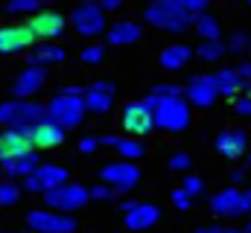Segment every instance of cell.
I'll use <instances>...</instances> for the list:
<instances>
[{"label":"cell","mask_w":251,"mask_h":233,"mask_svg":"<svg viewBox=\"0 0 251 233\" xmlns=\"http://www.w3.org/2000/svg\"><path fill=\"white\" fill-rule=\"evenodd\" d=\"M143 21L161 32H173V35H181L187 32L196 21V15H190L184 9L181 0H152L146 9H143Z\"/></svg>","instance_id":"obj_1"},{"label":"cell","mask_w":251,"mask_h":233,"mask_svg":"<svg viewBox=\"0 0 251 233\" xmlns=\"http://www.w3.org/2000/svg\"><path fill=\"white\" fill-rule=\"evenodd\" d=\"M44 116H47V105H38L35 99L12 96L0 102V128H32Z\"/></svg>","instance_id":"obj_2"},{"label":"cell","mask_w":251,"mask_h":233,"mask_svg":"<svg viewBox=\"0 0 251 233\" xmlns=\"http://www.w3.org/2000/svg\"><path fill=\"white\" fill-rule=\"evenodd\" d=\"M155 99V96H152ZM155 125L170 134H181L190 128V102L187 96H167L155 99Z\"/></svg>","instance_id":"obj_3"},{"label":"cell","mask_w":251,"mask_h":233,"mask_svg":"<svg viewBox=\"0 0 251 233\" xmlns=\"http://www.w3.org/2000/svg\"><path fill=\"white\" fill-rule=\"evenodd\" d=\"M47 116L56 119L64 128H79L88 116V105H85V96L79 93H67V91H59L50 102H47Z\"/></svg>","instance_id":"obj_4"},{"label":"cell","mask_w":251,"mask_h":233,"mask_svg":"<svg viewBox=\"0 0 251 233\" xmlns=\"http://www.w3.org/2000/svg\"><path fill=\"white\" fill-rule=\"evenodd\" d=\"M41 198H44V207H53V210H59V213H76V210H82L88 201H94V198H91V186L76 184V181H64L56 189H47Z\"/></svg>","instance_id":"obj_5"},{"label":"cell","mask_w":251,"mask_h":233,"mask_svg":"<svg viewBox=\"0 0 251 233\" xmlns=\"http://www.w3.org/2000/svg\"><path fill=\"white\" fill-rule=\"evenodd\" d=\"M108 12L100 6V3H79L73 12H70V26H73V32L76 35H82V38H100L102 32H108V18H105Z\"/></svg>","instance_id":"obj_6"},{"label":"cell","mask_w":251,"mask_h":233,"mask_svg":"<svg viewBox=\"0 0 251 233\" xmlns=\"http://www.w3.org/2000/svg\"><path fill=\"white\" fill-rule=\"evenodd\" d=\"M120 125H123L126 134L131 137H146L155 125V105L149 99H131L126 102L123 111H120Z\"/></svg>","instance_id":"obj_7"},{"label":"cell","mask_w":251,"mask_h":233,"mask_svg":"<svg viewBox=\"0 0 251 233\" xmlns=\"http://www.w3.org/2000/svg\"><path fill=\"white\" fill-rule=\"evenodd\" d=\"M100 181L102 184H108V186H114L117 189V195H128V192H134V186L140 184V166L134 163V161H111V163H105L102 169H100Z\"/></svg>","instance_id":"obj_8"},{"label":"cell","mask_w":251,"mask_h":233,"mask_svg":"<svg viewBox=\"0 0 251 233\" xmlns=\"http://www.w3.org/2000/svg\"><path fill=\"white\" fill-rule=\"evenodd\" d=\"M26 228L32 233H73L76 219L73 213H59L53 207H35L26 213Z\"/></svg>","instance_id":"obj_9"},{"label":"cell","mask_w":251,"mask_h":233,"mask_svg":"<svg viewBox=\"0 0 251 233\" xmlns=\"http://www.w3.org/2000/svg\"><path fill=\"white\" fill-rule=\"evenodd\" d=\"M35 44H38V35L29 26V21L0 26V56H18L24 50H32Z\"/></svg>","instance_id":"obj_10"},{"label":"cell","mask_w":251,"mask_h":233,"mask_svg":"<svg viewBox=\"0 0 251 233\" xmlns=\"http://www.w3.org/2000/svg\"><path fill=\"white\" fill-rule=\"evenodd\" d=\"M184 96H187L190 105L196 108H210L219 102V85H216V76L213 73H201V76H193L187 85H184Z\"/></svg>","instance_id":"obj_11"},{"label":"cell","mask_w":251,"mask_h":233,"mask_svg":"<svg viewBox=\"0 0 251 233\" xmlns=\"http://www.w3.org/2000/svg\"><path fill=\"white\" fill-rule=\"evenodd\" d=\"M210 210H213V216H219V219H240V216H249V213H246V195H243V189H240L237 184H231V186L219 189L216 195H210Z\"/></svg>","instance_id":"obj_12"},{"label":"cell","mask_w":251,"mask_h":233,"mask_svg":"<svg viewBox=\"0 0 251 233\" xmlns=\"http://www.w3.org/2000/svg\"><path fill=\"white\" fill-rule=\"evenodd\" d=\"M64 181H70V175H67L64 166H59V163H38V169L29 175V178H24L21 186H24L26 192L44 195L47 189H56L59 184H64Z\"/></svg>","instance_id":"obj_13"},{"label":"cell","mask_w":251,"mask_h":233,"mask_svg":"<svg viewBox=\"0 0 251 233\" xmlns=\"http://www.w3.org/2000/svg\"><path fill=\"white\" fill-rule=\"evenodd\" d=\"M213 146H216V152H219L225 161H243V158L249 155L251 140L243 128H222V131L213 137Z\"/></svg>","instance_id":"obj_14"},{"label":"cell","mask_w":251,"mask_h":233,"mask_svg":"<svg viewBox=\"0 0 251 233\" xmlns=\"http://www.w3.org/2000/svg\"><path fill=\"white\" fill-rule=\"evenodd\" d=\"M47 85V67H38V64H26L15 82H12V96L18 99H32L35 93H41V88Z\"/></svg>","instance_id":"obj_15"},{"label":"cell","mask_w":251,"mask_h":233,"mask_svg":"<svg viewBox=\"0 0 251 233\" xmlns=\"http://www.w3.org/2000/svg\"><path fill=\"white\" fill-rule=\"evenodd\" d=\"M114 99H117V88L105 79H97L85 88V105H88V114H108L114 108Z\"/></svg>","instance_id":"obj_16"},{"label":"cell","mask_w":251,"mask_h":233,"mask_svg":"<svg viewBox=\"0 0 251 233\" xmlns=\"http://www.w3.org/2000/svg\"><path fill=\"white\" fill-rule=\"evenodd\" d=\"M161 216H164V213H161L158 204L137 201L128 213H123V225H126V231H131V233H146L161 222Z\"/></svg>","instance_id":"obj_17"},{"label":"cell","mask_w":251,"mask_h":233,"mask_svg":"<svg viewBox=\"0 0 251 233\" xmlns=\"http://www.w3.org/2000/svg\"><path fill=\"white\" fill-rule=\"evenodd\" d=\"M64 125H59L56 119H50V116H44V119H38L32 128H29V140H32V149L35 152H44V149H56V146H62L64 143Z\"/></svg>","instance_id":"obj_18"},{"label":"cell","mask_w":251,"mask_h":233,"mask_svg":"<svg viewBox=\"0 0 251 233\" xmlns=\"http://www.w3.org/2000/svg\"><path fill=\"white\" fill-rule=\"evenodd\" d=\"M67 23H70V21H67L64 15H59L56 9H41V12H35V15L29 18V26L35 29L38 41H56L64 32Z\"/></svg>","instance_id":"obj_19"},{"label":"cell","mask_w":251,"mask_h":233,"mask_svg":"<svg viewBox=\"0 0 251 233\" xmlns=\"http://www.w3.org/2000/svg\"><path fill=\"white\" fill-rule=\"evenodd\" d=\"M38 163H41V158H38V152L32 149V152L12 155V158L0 161V172L6 175V178H12V181H24V178H29V175L38 169Z\"/></svg>","instance_id":"obj_20"},{"label":"cell","mask_w":251,"mask_h":233,"mask_svg":"<svg viewBox=\"0 0 251 233\" xmlns=\"http://www.w3.org/2000/svg\"><path fill=\"white\" fill-rule=\"evenodd\" d=\"M24 152H32L29 128H0V161Z\"/></svg>","instance_id":"obj_21"},{"label":"cell","mask_w":251,"mask_h":233,"mask_svg":"<svg viewBox=\"0 0 251 233\" xmlns=\"http://www.w3.org/2000/svg\"><path fill=\"white\" fill-rule=\"evenodd\" d=\"M140 35H143V26H140L137 21H117V23L108 26L105 41H108L111 47H131V44L140 41Z\"/></svg>","instance_id":"obj_22"},{"label":"cell","mask_w":251,"mask_h":233,"mask_svg":"<svg viewBox=\"0 0 251 233\" xmlns=\"http://www.w3.org/2000/svg\"><path fill=\"white\" fill-rule=\"evenodd\" d=\"M100 140H102V146L114 149L126 161H140L143 158V143L137 137H131V134H102Z\"/></svg>","instance_id":"obj_23"},{"label":"cell","mask_w":251,"mask_h":233,"mask_svg":"<svg viewBox=\"0 0 251 233\" xmlns=\"http://www.w3.org/2000/svg\"><path fill=\"white\" fill-rule=\"evenodd\" d=\"M64 58H67V53H64L56 41H41V44H35V47L29 50L26 64H38V67H56V64H62Z\"/></svg>","instance_id":"obj_24"},{"label":"cell","mask_w":251,"mask_h":233,"mask_svg":"<svg viewBox=\"0 0 251 233\" xmlns=\"http://www.w3.org/2000/svg\"><path fill=\"white\" fill-rule=\"evenodd\" d=\"M190 58H193V47H190V44H167V47L161 50V56H158V64H161L164 70L176 73V70H184V67H187Z\"/></svg>","instance_id":"obj_25"},{"label":"cell","mask_w":251,"mask_h":233,"mask_svg":"<svg viewBox=\"0 0 251 233\" xmlns=\"http://www.w3.org/2000/svg\"><path fill=\"white\" fill-rule=\"evenodd\" d=\"M216 76V85H219V93L222 96H228V99H237L240 93H243V79H240V73H237V67H219V73H213Z\"/></svg>","instance_id":"obj_26"},{"label":"cell","mask_w":251,"mask_h":233,"mask_svg":"<svg viewBox=\"0 0 251 233\" xmlns=\"http://www.w3.org/2000/svg\"><path fill=\"white\" fill-rule=\"evenodd\" d=\"M193 29H196V35H199L201 41L222 38V21H219L216 15H210V12H201V15H196V21H193Z\"/></svg>","instance_id":"obj_27"},{"label":"cell","mask_w":251,"mask_h":233,"mask_svg":"<svg viewBox=\"0 0 251 233\" xmlns=\"http://www.w3.org/2000/svg\"><path fill=\"white\" fill-rule=\"evenodd\" d=\"M225 53H228V41H222V38H210V41H201L196 47V56L201 61H219Z\"/></svg>","instance_id":"obj_28"},{"label":"cell","mask_w":251,"mask_h":233,"mask_svg":"<svg viewBox=\"0 0 251 233\" xmlns=\"http://www.w3.org/2000/svg\"><path fill=\"white\" fill-rule=\"evenodd\" d=\"M41 3L44 0H6L3 12L6 15H35V12H41Z\"/></svg>","instance_id":"obj_29"},{"label":"cell","mask_w":251,"mask_h":233,"mask_svg":"<svg viewBox=\"0 0 251 233\" xmlns=\"http://www.w3.org/2000/svg\"><path fill=\"white\" fill-rule=\"evenodd\" d=\"M21 192H24V186H18L12 178L0 181V207H15L21 201Z\"/></svg>","instance_id":"obj_30"},{"label":"cell","mask_w":251,"mask_h":233,"mask_svg":"<svg viewBox=\"0 0 251 233\" xmlns=\"http://www.w3.org/2000/svg\"><path fill=\"white\" fill-rule=\"evenodd\" d=\"M79 61H82L85 67L102 64V61H105V47H102V44H88V47H82V50H79Z\"/></svg>","instance_id":"obj_31"},{"label":"cell","mask_w":251,"mask_h":233,"mask_svg":"<svg viewBox=\"0 0 251 233\" xmlns=\"http://www.w3.org/2000/svg\"><path fill=\"white\" fill-rule=\"evenodd\" d=\"M228 53H234V56H246L251 53V35L249 32H234L231 38H228Z\"/></svg>","instance_id":"obj_32"},{"label":"cell","mask_w":251,"mask_h":233,"mask_svg":"<svg viewBox=\"0 0 251 233\" xmlns=\"http://www.w3.org/2000/svg\"><path fill=\"white\" fill-rule=\"evenodd\" d=\"M149 96H155V99H167V96H184V88H178V85H173V82H164V85H155V88L149 91Z\"/></svg>","instance_id":"obj_33"},{"label":"cell","mask_w":251,"mask_h":233,"mask_svg":"<svg viewBox=\"0 0 251 233\" xmlns=\"http://www.w3.org/2000/svg\"><path fill=\"white\" fill-rule=\"evenodd\" d=\"M170 201H173V207H176V210L187 213L190 204H193V195H190L184 186H178V189H173V192H170Z\"/></svg>","instance_id":"obj_34"},{"label":"cell","mask_w":251,"mask_h":233,"mask_svg":"<svg viewBox=\"0 0 251 233\" xmlns=\"http://www.w3.org/2000/svg\"><path fill=\"white\" fill-rule=\"evenodd\" d=\"M91 198H94V201H102V204H105V201H114V198H117V189L100 181L97 186H91Z\"/></svg>","instance_id":"obj_35"},{"label":"cell","mask_w":251,"mask_h":233,"mask_svg":"<svg viewBox=\"0 0 251 233\" xmlns=\"http://www.w3.org/2000/svg\"><path fill=\"white\" fill-rule=\"evenodd\" d=\"M173 172H187L190 166H193V158H190L187 152H176V155H170V163H167Z\"/></svg>","instance_id":"obj_36"},{"label":"cell","mask_w":251,"mask_h":233,"mask_svg":"<svg viewBox=\"0 0 251 233\" xmlns=\"http://www.w3.org/2000/svg\"><path fill=\"white\" fill-rule=\"evenodd\" d=\"M181 186H184V189H187L190 195H193V198H196V195H201V192H204V181H201V178H199V175H184V181H181Z\"/></svg>","instance_id":"obj_37"},{"label":"cell","mask_w":251,"mask_h":233,"mask_svg":"<svg viewBox=\"0 0 251 233\" xmlns=\"http://www.w3.org/2000/svg\"><path fill=\"white\" fill-rule=\"evenodd\" d=\"M100 146H102V140H100V137H94V134H85V137L79 140V152H82V155H94Z\"/></svg>","instance_id":"obj_38"},{"label":"cell","mask_w":251,"mask_h":233,"mask_svg":"<svg viewBox=\"0 0 251 233\" xmlns=\"http://www.w3.org/2000/svg\"><path fill=\"white\" fill-rule=\"evenodd\" d=\"M234 114L237 116H251V96L249 93H240L234 99Z\"/></svg>","instance_id":"obj_39"},{"label":"cell","mask_w":251,"mask_h":233,"mask_svg":"<svg viewBox=\"0 0 251 233\" xmlns=\"http://www.w3.org/2000/svg\"><path fill=\"white\" fill-rule=\"evenodd\" d=\"M181 3H184V9H187L190 15H201L210 6V0H181Z\"/></svg>","instance_id":"obj_40"},{"label":"cell","mask_w":251,"mask_h":233,"mask_svg":"<svg viewBox=\"0 0 251 233\" xmlns=\"http://www.w3.org/2000/svg\"><path fill=\"white\" fill-rule=\"evenodd\" d=\"M237 73H240L243 85H249L251 82V61H240V64H237Z\"/></svg>","instance_id":"obj_41"},{"label":"cell","mask_w":251,"mask_h":233,"mask_svg":"<svg viewBox=\"0 0 251 233\" xmlns=\"http://www.w3.org/2000/svg\"><path fill=\"white\" fill-rule=\"evenodd\" d=\"M94 3H100V6H102L105 12H117V9L123 6L126 0H94Z\"/></svg>","instance_id":"obj_42"},{"label":"cell","mask_w":251,"mask_h":233,"mask_svg":"<svg viewBox=\"0 0 251 233\" xmlns=\"http://www.w3.org/2000/svg\"><path fill=\"white\" fill-rule=\"evenodd\" d=\"M196 233H225L222 225H204V228H196Z\"/></svg>","instance_id":"obj_43"},{"label":"cell","mask_w":251,"mask_h":233,"mask_svg":"<svg viewBox=\"0 0 251 233\" xmlns=\"http://www.w3.org/2000/svg\"><path fill=\"white\" fill-rule=\"evenodd\" d=\"M246 175H249V169H234V184H240V181H246Z\"/></svg>","instance_id":"obj_44"},{"label":"cell","mask_w":251,"mask_h":233,"mask_svg":"<svg viewBox=\"0 0 251 233\" xmlns=\"http://www.w3.org/2000/svg\"><path fill=\"white\" fill-rule=\"evenodd\" d=\"M134 204H137V201H134V198H128V201H123V204H120V213H128V210H131V207H134Z\"/></svg>","instance_id":"obj_45"},{"label":"cell","mask_w":251,"mask_h":233,"mask_svg":"<svg viewBox=\"0 0 251 233\" xmlns=\"http://www.w3.org/2000/svg\"><path fill=\"white\" fill-rule=\"evenodd\" d=\"M243 195H246V213H251V186L243 189Z\"/></svg>","instance_id":"obj_46"},{"label":"cell","mask_w":251,"mask_h":233,"mask_svg":"<svg viewBox=\"0 0 251 233\" xmlns=\"http://www.w3.org/2000/svg\"><path fill=\"white\" fill-rule=\"evenodd\" d=\"M225 233H243V228H225Z\"/></svg>","instance_id":"obj_47"},{"label":"cell","mask_w":251,"mask_h":233,"mask_svg":"<svg viewBox=\"0 0 251 233\" xmlns=\"http://www.w3.org/2000/svg\"><path fill=\"white\" fill-rule=\"evenodd\" d=\"M243 93H249V96H251V82L246 85V88H243Z\"/></svg>","instance_id":"obj_48"},{"label":"cell","mask_w":251,"mask_h":233,"mask_svg":"<svg viewBox=\"0 0 251 233\" xmlns=\"http://www.w3.org/2000/svg\"><path fill=\"white\" fill-rule=\"evenodd\" d=\"M243 233H251V222L249 225H243Z\"/></svg>","instance_id":"obj_49"},{"label":"cell","mask_w":251,"mask_h":233,"mask_svg":"<svg viewBox=\"0 0 251 233\" xmlns=\"http://www.w3.org/2000/svg\"><path fill=\"white\" fill-rule=\"evenodd\" d=\"M243 3H246V6H249V9H251V0H243Z\"/></svg>","instance_id":"obj_50"},{"label":"cell","mask_w":251,"mask_h":233,"mask_svg":"<svg viewBox=\"0 0 251 233\" xmlns=\"http://www.w3.org/2000/svg\"><path fill=\"white\" fill-rule=\"evenodd\" d=\"M44 3H59V0H44Z\"/></svg>","instance_id":"obj_51"},{"label":"cell","mask_w":251,"mask_h":233,"mask_svg":"<svg viewBox=\"0 0 251 233\" xmlns=\"http://www.w3.org/2000/svg\"><path fill=\"white\" fill-rule=\"evenodd\" d=\"M0 233H12V231H0Z\"/></svg>","instance_id":"obj_52"}]
</instances>
